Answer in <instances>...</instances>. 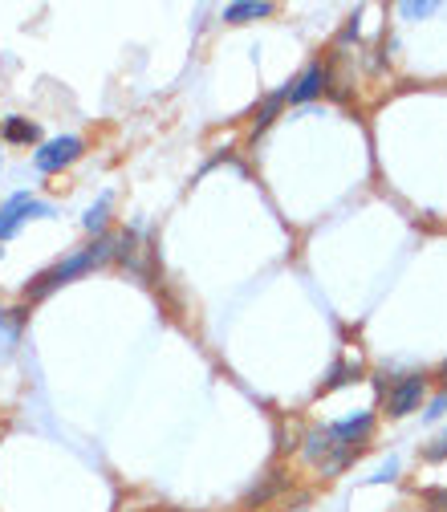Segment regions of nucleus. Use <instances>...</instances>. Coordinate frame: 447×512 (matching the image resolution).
Returning a JSON list of instances; mask_svg holds the SVG:
<instances>
[{"label":"nucleus","mask_w":447,"mask_h":512,"mask_svg":"<svg viewBox=\"0 0 447 512\" xmlns=\"http://www.w3.org/2000/svg\"><path fill=\"white\" fill-rule=\"evenodd\" d=\"M423 415H427V419H439V415H447V391H443V395H435V399H431V407H427Z\"/></svg>","instance_id":"nucleus-15"},{"label":"nucleus","mask_w":447,"mask_h":512,"mask_svg":"<svg viewBox=\"0 0 447 512\" xmlns=\"http://www.w3.org/2000/svg\"><path fill=\"white\" fill-rule=\"evenodd\" d=\"M330 86V70L322 66V61H313V66L293 82V90H289V102H313L317 94H322Z\"/></svg>","instance_id":"nucleus-7"},{"label":"nucleus","mask_w":447,"mask_h":512,"mask_svg":"<svg viewBox=\"0 0 447 512\" xmlns=\"http://www.w3.org/2000/svg\"><path fill=\"white\" fill-rule=\"evenodd\" d=\"M257 17H273L269 0H244V5H228L224 9V21L228 25H244V21H257Z\"/></svg>","instance_id":"nucleus-8"},{"label":"nucleus","mask_w":447,"mask_h":512,"mask_svg":"<svg viewBox=\"0 0 447 512\" xmlns=\"http://www.w3.org/2000/svg\"><path fill=\"white\" fill-rule=\"evenodd\" d=\"M423 399H427V378L423 374H403L387 391V415L391 419H407L411 411L423 407Z\"/></svg>","instance_id":"nucleus-4"},{"label":"nucleus","mask_w":447,"mask_h":512,"mask_svg":"<svg viewBox=\"0 0 447 512\" xmlns=\"http://www.w3.org/2000/svg\"><path fill=\"white\" fill-rule=\"evenodd\" d=\"M358 374H362V370H358V362H354V366H338V370L330 374V382H326V387H322V391H334V387H346V382H354Z\"/></svg>","instance_id":"nucleus-13"},{"label":"nucleus","mask_w":447,"mask_h":512,"mask_svg":"<svg viewBox=\"0 0 447 512\" xmlns=\"http://www.w3.org/2000/svg\"><path fill=\"white\" fill-rule=\"evenodd\" d=\"M330 431H334V439H342L346 447H358V452H362V443H366L370 431H374V415H370V411H358V415H350V419H342V423H330Z\"/></svg>","instance_id":"nucleus-6"},{"label":"nucleus","mask_w":447,"mask_h":512,"mask_svg":"<svg viewBox=\"0 0 447 512\" xmlns=\"http://www.w3.org/2000/svg\"><path fill=\"white\" fill-rule=\"evenodd\" d=\"M49 216H53V208L45 200H33L29 191H21V196L0 204V240H9L25 220H49Z\"/></svg>","instance_id":"nucleus-3"},{"label":"nucleus","mask_w":447,"mask_h":512,"mask_svg":"<svg viewBox=\"0 0 447 512\" xmlns=\"http://www.w3.org/2000/svg\"><path fill=\"white\" fill-rule=\"evenodd\" d=\"M285 102H289V90H277V94H269V98L261 102V110L252 114V139H257V135L265 131V126H269V122L277 118V110H281Z\"/></svg>","instance_id":"nucleus-9"},{"label":"nucleus","mask_w":447,"mask_h":512,"mask_svg":"<svg viewBox=\"0 0 447 512\" xmlns=\"http://www.w3.org/2000/svg\"><path fill=\"white\" fill-rule=\"evenodd\" d=\"M305 456H309V464H317L326 476H334V472H342L354 456H358V447H346L342 439H334V431L330 427H317V431H309L305 435Z\"/></svg>","instance_id":"nucleus-2"},{"label":"nucleus","mask_w":447,"mask_h":512,"mask_svg":"<svg viewBox=\"0 0 447 512\" xmlns=\"http://www.w3.org/2000/svg\"><path fill=\"white\" fill-rule=\"evenodd\" d=\"M114 252H118V236H98L90 248L66 256V261H57L53 269H45V273L25 289V301H41V297H49L53 289H61L66 281H74V277H82V273H90V269H102Z\"/></svg>","instance_id":"nucleus-1"},{"label":"nucleus","mask_w":447,"mask_h":512,"mask_svg":"<svg viewBox=\"0 0 447 512\" xmlns=\"http://www.w3.org/2000/svg\"><path fill=\"white\" fill-rule=\"evenodd\" d=\"M82 151H86V143H82L78 135H61V139H49V143L33 155V163H37V171L53 175V171H61V167L78 163V159H82Z\"/></svg>","instance_id":"nucleus-5"},{"label":"nucleus","mask_w":447,"mask_h":512,"mask_svg":"<svg viewBox=\"0 0 447 512\" xmlns=\"http://www.w3.org/2000/svg\"><path fill=\"white\" fill-rule=\"evenodd\" d=\"M399 13H403V17H427V13H435V5H427V0H423V5H415V0H407Z\"/></svg>","instance_id":"nucleus-14"},{"label":"nucleus","mask_w":447,"mask_h":512,"mask_svg":"<svg viewBox=\"0 0 447 512\" xmlns=\"http://www.w3.org/2000/svg\"><path fill=\"white\" fill-rule=\"evenodd\" d=\"M106 216H110V196H102V200L86 212V220H82V224H86V232H102V228H106Z\"/></svg>","instance_id":"nucleus-11"},{"label":"nucleus","mask_w":447,"mask_h":512,"mask_svg":"<svg viewBox=\"0 0 447 512\" xmlns=\"http://www.w3.org/2000/svg\"><path fill=\"white\" fill-rule=\"evenodd\" d=\"M37 122H29V118H5V143H37Z\"/></svg>","instance_id":"nucleus-10"},{"label":"nucleus","mask_w":447,"mask_h":512,"mask_svg":"<svg viewBox=\"0 0 447 512\" xmlns=\"http://www.w3.org/2000/svg\"><path fill=\"white\" fill-rule=\"evenodd\" d=\"M439 374H443V378H447V362H443V366H439Z\"/></svg>","instance_id":"nucleus-16"},{"label":"nucleus","mask_w":447,"mask_h":512,"mask_svg":"<svg viewBox=\"0 0 447 512\" xmlns=\"http://www.w3.org/2000/svg\"><path fill=\"white\" fill-rule=\"evenodd\" d=\"M423 460H427V464H439V460H447V427H443V431H439V435H435V439L423 447Z\"/></svg>","instance_id":"nucleus-12"}]
</instances>
